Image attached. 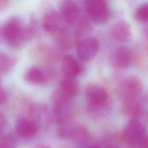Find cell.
Here are the masks:
<instances>
[{"label": "cell", "instance_id": "obj_21", "mask_svg": "<svg viewBox=\"0 0 148 148\" xmlns=\"http://www.w3.org/2000/svg\"><path fill=\"white\" fill-rule=\"evenodd\" d=\"M72 139L78 147H88L91 143V138L88 132L84 128L79 125Z\"/></svg>", "mask_w": 148, "mask_h": 148}, {"label": "cell", "instance_id": "obj_19", "mask_svg": "<svg viewBox=\"0 0 148 148\" xmlns=\"http://www.w3.org/2000/svg\"><path fill=\"white\" fill-rule=\"evenodd\" d=\"M36 49V56L40 61L50 62L56 60L60 56L58 51L49 45H41Z\"/></svg>", "mask_w": 148, "mask_h": 148}, {"label": "cell", "instance_id": "obj_5", "mask_svg": "<svg viewBox=\"0 0 148 148\" xmlns=\"http://www.w3.org/2000/svg\"><path fill=\"white\" fill-rule=\"evenodd\" d=\"M82 0H61L60 13L63 20L68 24H76L82 16Z\"/></svg>", "mask_w": 148, "mask_h": 148}, {"label": "cell", "instance_id": "obj_18", "mask_svg": "<svg viewBox=\"0 0 148 148\" xmlns=\"http://www.w3.org/2000/svg\"><path fill=\"white\" fill-rule=\"evenodd\" d=\"M88 16H82L79 21L76 23L75 34L78 42L83 38L88 37V35L92 31V25Z\"/></svg>", "mask_w": 148, "mask_h": 148}, {"label": "cell", "instance_id": "obj_8", "mask_svg": "<svg viewBox=\"0 0 148 148\" xmlns=\"http://www.w3.org/2000/svg\"><path fill=\"white\" fill-rule=\"evenodd\" d=\"M142 85L140 80L135 77H130L125 80L121 85V95L128 102L134 103L142 91Z\"/></svg>", "mask_w": 148, "mask_h": 148}, {"label": "cell", "instance_id": "obj_27", "mask_svg": "<svg viewBox=\"0 0 148 148\" xmlns=\"http://www.w3.org/2000/svg\"><path fill=\"white\" fill-rule=\"evenodd\" d=\"M8 3V0H0V10L6 8Z\"/></svg>", "mask_w": 148, "mask_h": 148}, {"label": "cell", "instance_id": "obj_12", "mask_svg": "<svg viewBox=\"0 0 148 148\" xmlns=\"http://www.w3.org/2000/svg\"><path fill=\"white\" fill-rule=\"evenodd\" d=\"M79 86L73 77H65L60 83L59 89L57 91L62 97L72 100L77 94Z\"/></svg>", "mask_w": 148, "mask_h": 148}, {"label": "cell", "instance_id": "obj_6", "mask_svg": "<svg viewBox=\"0 0 148 148\" xmlns=\"http://www.w3.org/2000/svg\"><path fill=\"white\" fill-rule=\"evenodd\" d=\"M99 47L98 40L94 38L87 37L80 39L76 45L77 57L82 61H89L96 55Z\"/></svg>", "mask_w": 148, "mask_h": 148}, {"label": "cell", "instance_id": "obj_4", "mask_svg": "<svg viewBox=\"0 0 148 148\" xmlns=\"http://www.w3.org/2000/svg\"><path fill=\"white\" fill-rule=\"evenodd\" d=\"M54 114L57 124L71 120L74 112L72 100L60 95L56 91L53 93Z\"/></svg>", "mask_w": 148, "mask_h": 148}, {"label": "cell", "instance_id": "obj_24", "mask_svg": "<svg viewBox=\"0 0 148 148\" xmlns=\"http://www.w3.org/2000/svg\"><path fill=\"white\" fill-rule=\"evenodd\" d=\"M17 145V140L11 135H6L0 138V148L15 147Z\"/></svg>", "mask_w": 148, "mask_h": 148}, {"label": "cell", "instance_id": "obj_9", "mask_svg": "<svg viewBox=\"0 0 148 148\" xmlns=\"http://www.w3.org/2000/svg\"><path fill=\"white\" fill-rule=\"evenodd\" d=\"M54 72L49 68L41 69L33 66L29 68L24 74L25 80L33 85L44 84L51 79Z\"/></svg>", "mask_w": 148, "mask_h": 148}, {"label": "cell", "instance_id": "obj_17", "mask_svg": "<svg viewBox=\"0 0 148 148\" xmlns=\"http://www.w3.org/2000/svg\"><path fill=\"white\" fill-rule=\"evenodd\" d=\"M113 60L118 66L124 68L129 66L132 61V54L127 47H121L117 49L113 56Z\"/></svg>", "mask_w": 148, "mask_h": 148}, {"label": "cell", "instance_id": "obj_22", "mask_svg": "<svg viewBox=\"0 0 148 148\" xmlns=\"http://www.w3.org/2000/svg\"><path fill=\"white\" fill-rule=\"evenodd\" d=\"M16 58L5 53H0V73L9 72L14 66Z\"/></svg>", "mask_w": 148, "mask_h": 148}, {"label": "cell", "instance_id": "obj_2", "mask_svg": "<svg viewBox=\"0 0 148 148\" xmlns=\"http://www.w3.org/2000/svg\"><path fill=\"white\" fill-rule=\"evenodd\" d=\"M123 137L126 142L136 147H148V135L143 124L136 119L130 120L124 127Z\"/></svg>", "mask_w": 148, "mask_h": 148}, {"label": "cell", "instance_id": "obj_23", "mask_svg": "<svg viewBox=\"0 0 148 148\" xmlns=\"http://www.w3.org/2000/svg\"><path fill=\"white\" fill-rule=\"evenodd\" d=\"M135 18L140 22H148V3L139 6L135 12Z\"/></svg>", "mask_w": 148, "mask_h": 148}, {"label": "cell", "instance_id": "obj_16", "mask_svg": "<svg viewBox=\"0 0 148 148\" xmlns=\"http://www.w3.org/2000/svg\"><path fill=\"white\" fill-rule=\"evenodd\" d=\"M29 116L39 126L49 122V114L46 106L40 103L32 105L29 110Z\"/></svg>", "mask_w": 148, "mask_h": 148}, {"label": "cell", "instance_id": "obj_13", "mask_svg": "<svg viewBox=\"0 0 148 148\" xmlns=\"http://www.w3.org/2000/svg\"><path fill=\"white\" fill-rule=\"evenodd\" d=\"M55 34L59 45L64 49L72 48L78 42L75 31H71L65 27H62Z\"/></svg>", "mask_w": 148, "mask_h": 148}, {"label": "cell", "instance_id": "obj_7", "mask_svg": "<svg viewBox=\"0 0 148 148\" xmlns=\"http://www.w3.org/2000/svg\"><path fill=\"white\" fill-rule=\"evenodd\" d=\"M85 94L90 106H107L108 94L106 90L97 84H89L85 90Z\"/></svg>", "mask_w": 148, "mask_h": 148}, {"label": "cell", "instance_id": "obj_20", "mask_svg": "<svg viewBox=\"0 0 148 148\" xmlns=\"http://www.w3.org/2000/svg\"><path fill=\"white\" fill-rule=\"evenodd\" d=\"M77 125L71 121V120L58 124L57 134L62 139H72Z\"/></svg>", "mask_w": 148, "mask_h": 148}, {"label": "cell", "instance_id": "obj_11", "mask_svg": "<svg viewBox=\"0 0 148 148\" xmlns=\"http://www.w3.org/2000/svg\"><path fill=\"white\" fill-rule=\"evenodd\" d=\"M62 20L60 13L56 10H51L43 18V28L47 32L56 33L62 27Z\"/></svg>", "mask_w": 148, "mask_h": 148}, {"label": "cell", "instance_id": "obj_10", "mask_svg": "<svg viewBox=\"0 0 148 148\" xmlns=\"http://www.w3.org/2000/svg\"><path fill=\"white\" fill-rule=\"evenodd\" d=\"M39 128V125L30 117L20 119L15 125L16 134L24 139L34 137L38 133Z\"/></svg>", "mask_w": 148, "mask_h": 148}, {"label": "cell", "instance_id": "obj_15", "mask_svg": "<svg viewBox=\"0 0 148 148\" xmlns=\"http://www.w3.org/2000/svg\"><path fill=\"white\" fill-rule=\"evenodd\" d=\"M62 72L65 77H75L80 72V66L76 60L72 56L67 55L62 58Z\"/></svg>", "mask_w": 148, "mask_h": 148}, {"label": "cell", "instance_id": "obj_14", "mask_svg": "<svg viewBox=\"0 0 148 148\" xmlns=\"http://www.w3.org/2000/svg\"><path fill=\"white\" fill-rule=\"evenodd\" d=\"M113 36L119 41H126L131 35V27L125 20H120L115 22L111 27Z\"/></svg>", "mask_w": 148, "mask_h": 148}, {"label": "cell", "instance_id": "obj_25", "mask_svg": "<svg viewBox=\"0 0 148 148\" xmlns=\"http://www.w3.org/2000/svg\"><path fill=\"white\" fill-rule=\"evenodd\" d=\"M7 100V94L5 90L0 86V105L5 103Z\"/></svg>", "mask_w": 148, "mask_h": 148}, {"label": "cell", "instance_id": "obj_1", "mask_svg": "<svg viewBox=\"0 0 148 148\" xmlns=\"http://www.w3.org/2000/svg\"><path fill=\"white\" fill-rule=\"evenodd\" d=\"M2 34L5 42L12 47H18L27 42L23 22L17 16L10 17L5 23Z\"/></svg>", "mask_w": 148, "mask_h": 148}, {"label": "cell", "instance_id": "obj_26", "mask_svg": "<svg viewBox=\"0 0 148 148\" xmlns=\"http://www.w3.org/2000/svg\"><path fill=\"white\" fill-rule=\"evenodd\" d=\"M5 124H6L5 118L3 115L0 114V132L4 128Z\"/></svg>", "mask_w": 148, "mask_h": 148}, {"label": "cell", "instance_id": "obj_3", "mask_svg": "<svg viewBox=\"0 0 148 148\" xmlns=\"http://www.w3.org/2000/svg\"><path fill=\"white\" fill-rule=\"evenodd\" d=\"M87 16L97 24H103L110 17V10L106 0H83Z\"/></svg>", "mask_w": 148, "mask_h": 148}, {"label": "cell", "instance_id": "obj_28", "mask_svg": "<svg viewBox=\"0 0 148 148\" xmlns=\"http://www.w3.org/2000/svg\"><path fill=\"white\" fill-rule=\"evenodd\" d=\"M147 124H148V116H147Z\"/></svg>", "mask_w": 148, "mask_h": 148}, {"label": "cell", "instance_id": "obj_29", "mask_svg": "<svg viewBox=\"0 0 148 148\" xmlns=\"http://www.w3.org/2000/svg\"><path fill=\"white\" fill-rule=\"evenodd\" d=\"M0 83H1V76H0Z\"/></svg>", "mask_w": 148, "mask_h": 148}]
</instances>
